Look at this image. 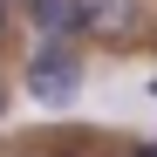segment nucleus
I'll use <instances>...</instances> for the list:
<instances>
[{
	"label": "nucleus",
	"mask_w": 157,
	"mask_h": 157,
	"mask_svg": "<svg viewBox=\"0 0 157 157\" xmlns=\"http://www.w3.org/2000/svg\"><path fill=\"white\" fill-rule=\"evenodd\" d=\"M21 7H28L41 41H75L82 34V0H21Z\"/></svg>",
	"instance_id": "3"
},
{
	"label": "nucleus",
	"mask_w": 157,
	"mask_h": 157,
	"mask_svg": "<svg viewBox=\"0 0 157 157\" xmlns=\"http://www.w3.org/2000/svg\"><path fill=\"white\" fill-rule=\"evenodd\" d=\"M130 157H157V144H137V150H130Z\"/></svg>",
	"instance_id": "4"
},
{
	"label": "nucleus",
	"mask_w": 157,
	"mask_h": 157,
	"mask_svg": "<svg viewBox=\"0 0 157 157\" xmlns=\"http://www.w3.org/2000/svg\"><path fill=\"white\" fill-rule=\"evenodd\" d=\"M7 7H21V0H7Z\"/></svg>",
	"instance_id": "7"
},
{
	"label": "nucleus",
	"mask_w": 157,
	"mask_h": 157,
	"mask_svg": "<svg viewBox=\"0 0 157 157\" xmlns=\"http://www.w3.org/2000/svg\"><path fill=\"white\" fill-rule=\"evenodd\" d=\"M137 7H144V0H82V34L130 41V34H137Z\"/></svg>",
	"instance_id": "2"
},
{
	"label": "nucleus",
	"mask_w": 157,
	"mask_h": 157,
	"mask_svg": "<svg viewBox=\"0 0 157 157\" xmlns=\"http://www.w3.org/2000/svg\"><path fill=\"white\" fill-rule=\"evenodd\" d=\"M28 96L41 109H68V102L82 96V55H75L68 41H41L34 62H28Z\"/></svg>",
	"instance_id": "1"
},
{
	"label": "nucleus",
	"mask_w": 157,
	"mask_h": 157,
	"mask_svg": "<svg viewBox=\"0 0 157 157\" xmlns=\"http://www.w3.org/2000/svg\"><path fill=\"white\" fill-rule=\"evenodd\" d=\"M0 28H7V0H0Z\"/></svg>",
	"instance_id": "5"
},
{
	"label": "nucleus",
	"mask_w": 157,
	"mask_h": 157,
	"mask_svg": "<svg viewBox=\"0 0 157 157\" xmlns=\"http://www.w3.org/2000/svg\"><path fill=\"white\" fill-rule=\"evenodd\" d=\"M150 96H157V75H150Z\"/></svg>",
	"instance_id": "6"
}]
</instances>
